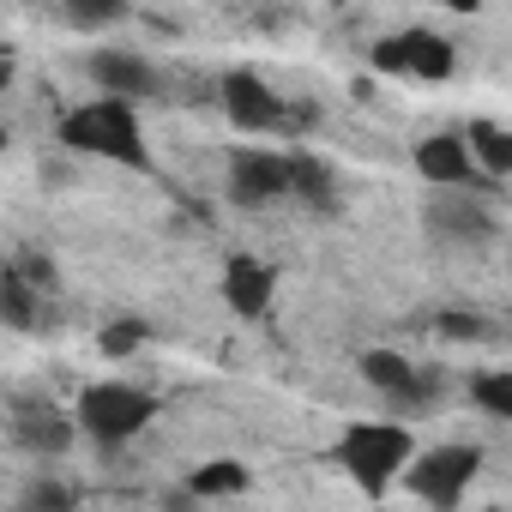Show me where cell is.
Returning <instances> with one entry per match:
<instances>
[{
    "label": "cell",
    "instance_id": "6da1fadb",
    "mask_svg": "<svg viewBox=\"0 0 512 512\" xmlns=\"http://www.w3.org/2000/svg\"><path fill=\"white\" fill-rule=\"evenodd\" d=\"M61 145L67 151H85V157L127 163V169H151V151H145V133H139V109L133 103H115V97H97V103L73 109L61 121Z\"/></svg>",
    "mask_w": 512,
    "mask_h": 512
},
{
    "label": "cell",
    "instance_id": "7a4b0ae2",
    "mask_svg": "<svg viewBox=\"0 0 512 512\" xmlns=\"http://www.w3.org/2000/svg\"><path fill=\"white\" fill-rule=\"evenodd\" d=\"M332 458L344 464L350 482H362L368 494H386L398 482V470L416 458V434L404 422H350L332 446Z\"/></svg>",
    "mask_w": 512,
    "mask_h": 512
},
{
    "label": "cell",
    "instance_id": "3957f363",
    "mask_svg": "<svg viewBox=\"0 0 512 512\" xmlns=\"http://www.w3.org/2000/svg\"><path fill=\"white\" fill-rule=\"evenodd\" d=\"M476 470H482V446L452 440V446H428V452H416L398 476H404V488H410L416 500H428L434 512H452V506L470 494Z\"/></svg>",
    "mask_w": 512,
    "mask_h": 512
},
{
    "label": "cell",
    "instance_id": "277c9868",
    "mask_svg": "<svg viewBox=\"0 0 512 512\" xmlns=\"http://www.w3.org/2000/svg\"><path fill=\"white\" fill-rule=\"evenodd\" d=\"M151 416H157V398H151L145 386L103 380V386H85V392H79V428H85L97 446H121V440H133Z\"/></svg>",
    "mask_w": 512,
    "mask_h": 512
},
{
    "label": "cell",
    "instance_id": "5b68a950",
    "mask_svg": "<svg viewBox=\"0 0 512 512\" xmlns=\"http://www.w3.org/2000/svg\"><path fill=\"white\" fill-rule=\"evenodd\" d=\"M374 67L380 73H416V79H446L458 67L452 43L440 31H398L386 43H374Z\"/></svg>",
    "mask_w": 512,
    "mask_h": 512
},
{
    "label": "cell",
    "instance_id": "8992f818",
    "mask_svg": "<svg viewBox=\"0 0 512 512\" xmlns=\"http://www.w3.org/2000/svg\"><path fill=\"white\" fill-rule=\"evenodd\" d=\"M290 193V163L278 151H235L229 157V199L241 211H266Z\"/></svg>",
    "mask_w": 512,
    "mask_h": 512
},
{
    "label": "cell",
    "instance_id": "52a82bcc",
    "mask_svg": "<svg viewBox=\"0 0 512 512\" xmlns=\"http://www.w3.org/2000/svg\"><path fill=\"white\" fill-rule=\"evenodd\" d=\"M91 79H97L103 97H115V103H145V97H157V67H151L139 49H97V55H91Z\"/></svg>",
    "mask_w": 512,
    "mask_h": 512
},
{
    "label": "cell",
    "instance_id": "ba28073f",
    "mask_svg": "<svg viewBox=\"0 0 512 512\" xmlns=\"http://www.w3.org/2000/svg\"><path fill=\"white\" fill-rule=\"evenodd\" d=\"M416 175L434 181V187H476V193H494V181L476 175V163H470V151H464L458 133H434V139H422V145H416Z\"/></svg>",
    "mask_w": 512,
    "mask_h": 512
},
{
    "label": "cell",
    "instance_id": "9c48e42d",
    "mask_svg": "<svg viewBox=\"0 0 512 512\" xmlns=\"http://www.w3.org/2000/svg\"><path fill=\"white\" fill-rule=\"evenodd\" d=\"M223 115L241 133H272V127H284V103L272 97L266 79H253V73H229L223 79Z\"/></svg>",
    "mask_w": 512,
    "mask_h": 512
},
{
    "label": "cell",
    "instance_id": "30bf717a",
    "mask_svg": "<svg viewBox=\"0 0 512 512\" xmlns=\"http://www.w3.org/2000/svg\"><path fill=\"white\" fill-rule=\"evenodd\" d=\"M272 290H278V272L266 260H253V253H235V260L223 266V302L241 320H260L272 308Z\"/></svg>",
    "mask_w": 512,
    "mask_h": 512
},
{
    "label": "cell",
    "instance_id": "8fae6325",
    "mask_svg": "<svg viewBox=\"0 0 512 512\" xmlns=\"http://www.w3.org/2000/svg\"><path fill=\"white\" fill-rule=\"evenodd\" d=\"M428 229L452 241H494V211L482 205V193H440L428 205Z\"/></svg>",
    "mask_w": 512,
    "mask_h": 512
},
{
    "label": "cell",
    "instance_id": "7c38bea8",
    "mask_svg": "<svg viewBox=\"0 0 512 512\" xmlns=\"http://www.w3.org/2000/svg\"><path fill=\"white\" fill-rule=\"evenodd\" d=\"M13 446L55 458V452L73 446V416H61V410H49V404H19V410H13Z\"/></svg>",
    "mask_w": 512,
    "mask_h": 512
},
{
    "label": "cell",
    "instance_id": "4fadbf2b",
    "mask_svg": "<svg viewBox=\"0 0 512 512\" xmlns=\"http://www.w3.org/2000/svg\"><path fill=\"white\" fill-rule=\"evenodd\" d=\"M362 380H368L386 404H398V410L416 404V368H410L398 350H368V356H362Z\"/></svg>",
    "mask_w": 512,
    "mask_h": 512
},
{
    "label": "cell",
    "instance_id": "5bb4252c",
    "mask_svg": "<svg viewBox=\"0 0 512 512\" xmlns=\"http://www.w3.org/2000/svg\"><path fill=\"white\" fill-rule=\"evenodd\" d=\"M458 139H464V151H470V163H476V175L488 169V181L500 187V175L512 169V133H506L500 121H470V127H464Z\"/></svg>",
    "mask_w": 512,
    "mask_h": 512
},
{
    "label": "cell",
    "instance_id": "9a60e30c",
    "mask_svg": "<svg viewBox=\"0 0 512 512\" xmlns=\"http://www.w3.org/2000/svg\"><path fill=\"white\" fill-rule=\"evenodd\" d=\"M247 488H253V476H247V464H235V458H211V464H199V470L187 476V494H193V500L247 494Z\"/></svg>",
    "mask_w": 512,
    "mask_h": 512
},
{
    "label": "cell",
    "instance_id": "2e32d148",
    "mask_svg": "<svg viewBox=\"0 0 512 512\" xmlns=\"http://www.w3.org/2000/svg\"><path fill=\"white\" fill-rule=\"evenodd\" d=\"M0 326H13V332H31L37 326V290L13 266L0 272Z\"/></svg>",
    "mask_w": 512,
    "mask_h": 512
},
{
    "label": "cell",
    "instance_id": "e0dca14e",
    "mask_svg": "<svg viewBox=\"0 0 512 512\" xmlns=\"http://www.w3.org/2000/svg\"><path fill=\"white\" fill-rule=\"evenodd\" d=\"M290 163V193H302V199H332V169L320 163V157H308V151H296V157H284Z\"/></svg>",
    "mask_w": 512,
    "mask_h": 512
},
{
    "label": "cell",
    "instance_id": "ac0fdd59",
    "mask_svg": "<svg viewBox=\"0 0 512 512\" xmlns=\"http://www.w3.org/2000/svg\"><path fill=\"white\" fill-rule=\"evenodd\" d=\"M470 398H476L494 422H506V416H512V374H476V380H470Z\"/></svg>",
    "mask_w": 512,
    "mask_h": 512
},
{
    "label": "cell",
    "instance_id": "d6986e66",
    "mask_svg": "<svg viewBox=\"0 0 512 512\" xmlns=\"http://www.w3.org/2000/svg\"><path fill=\"white\" fill-rule=\"evenodd\" d=\"M145 338H151V326H145V320H109L97 344H103V356H133Z\"/></svg>",
    "mask_w": 512,
    "mask_h": 512
},
{
    "label": "cell",
    "instance_id": "ffe728a7",
    "mask_svg": "<svg viewBox=\"0 0 512 512\" xmlns=\"http://www.w3.org/2000/svg\"><path fill=\"white\" fill-rule=\"evenodd\" d=\"M440 332L458 338V344H482L488 338V320L482 314H440Z\"/></svg>",
    "mask_w": 512,
    "mask_h": 512
},
{
    "label": "cell",
    "instance_id": "44dd1931",
    "mask_svg": "<svg viewBox=\"0 0 512 512\" xmlns=\"http://www.w3.org/2000/svg\"><path fill=\"white\" fill-rule=\"evenodd\" d=\"M25 506H31V512H73V494L55 488V482H37V488L25 494Z\"/></svg>",
    "mask_w": 512,
    "mask_h": 512
},
{
    "label": "cell",
    "instance_id": "7402d4cb",
    "mask_svg": "<svg viewBox=\"0 0 512 512\" xmlns=\"http://www.w3.org/2000/svg\"><path fill=\"white\" fill-rule=\"evenodd\" d=\"M13 272H19L31 290H49V284H55V266L43 260V253H19V260H13Z\"/></svg>",
    "mask_w": 512,
    "mask_h": 512
},
{
    "label": "cell",
    "instance_id": "603a6c76",
    "mask_svg": "<svg viewBox=\"0 0 512 512\" xmlns=\"http://www.w3.org/2000/svg\"><path fill=\"white\" fill-rule=\"evenodd\" d=\"M121 19V7H67V25H79V31H97V25H115Z\"/></svg>",
    "mask_w": 512,
    "mask_h": 512
},
{
    "label": "cell",
    "instance_id": "cb8c5ba5",
    "mask_svg": "<svg viewBox=\"0 0 512 512\" xmlns=\"http://www.w3.org/2000/svg\"><path fill=\"white\" fill-rule=\"evenodd\" d=\"M7 85H13V61H7V55H0V91H7Z\"/></svg>",
    "mask_w": 512,
    "mask_h": 512
},
{
    "label": "cell",
    "instance_id": "d4e9b609",
    "mask_svg": "<svg viewBox=\"0 0 512 512\" xmlns=\"http://www.w3.org/2000/svg\"><path fill=\"white\" fill-rule=\"evenodd\" d=\"M0 151H7V133H0Z\"/></svg>",
    "mask_w": 512,
    "mask_h": 512
}]
</instances>
